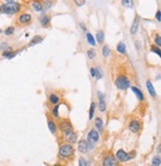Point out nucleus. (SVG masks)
Listing matches in <instances>:
<instances>
[{"mask_svg":"<svg viewBox=\"0 0 161 166\" xmlns=\"http://www.w3.org/2000/svg\"><path fill=\"white\" fill-rule=\"evenodd\" d=\"M75 157V147L73 144L64 143L60 144L58 151V158L61 160V162H70Z\"/></svg>","mask_w":161,"mask_h":166,"instance_id":"f257e3e1","label":"nucleus"},{"mask_svg":"<svg viewBox=\"0 0 161 166\" xmlns=\"http://www.w3.org/2000/svg\"><path fill=\"white\" fill-rule=\"evenodd\" d=\"M22 10V5L18 2H6L0 5V13L3 14H16Z\"/></svg>","mask_w":161,"mask_h":166,"instance_id":"f03ea898","label":"nucleus"},{"mask_svg":"<svg viewBox=\"0 0 161 166\" xmlns=\"http://www.w3.org/2000/svg\"><path fill=\"white\" fill-rule=\"evenodd\" d=\"M100 166H122V163L118 161L114 153L112 151H106L103 154L100 159Z\"/></svg>","mask_w":161,"mask_h":166,"instance_id":"7ed1b4c3","label":"nucleus"},{"mask_svg":"<svg viewBox=\"0 0 161 166\" xmlns=\"http://www.w3.org/2000/svg\"><path fill=\"white\" fill-rule=\"evenodd\" d=\"M114 86L120 91H126L131 87V81L125 74H118L114 79Z\"/></svg>","mask_w":161,"mask_h":166,"instance_id":"20e7f679","label":"nucleus"},{"mask_svg":"<svg viewBox=\"0 0 161 166\" xmlns=\"http://www.w3.org/2000/svg\"><path fill=\"white\" fill-rule=\"evenodd\" d=\"M57 122V127L58 130L61 131V133H64L69 130H74V126L72 124L71 120L68 117H60Z\"/></svg>","mask_w":161,"mask_h":166,"instance_id":"39448f33","label":"nucleus"},{"mask_svg":"<svg viewBox=\"0 0 161 166\" xmlns=\"http://www.w3.org/2000/svg\"><path fill=\"white\" fill-rule=\"evenodd\" d=\"M141 126H142V121L139 117H132L128 120L127 127L129 129V131H131L132 133H138L141 130Z\"/></svg>","mask_w":161,"mask_h":166,"instance_id":"423d86ee","label":"nucleus"},{"mask_svg":"<svg viewBox=\"0 0 161 166\" xmlns=\"http://www.w3.org/2000/svg\"><path fill=\"white\" fill-rule=\"evenodd\" d=\"M135 151H131V152H126V151H124L123 149H119L116 151V153L114 154L115 157L117 158V160L120 163H124V162H127L129 161L133 158L134 156H135Z\"/></svg>","mask_w":161,"mask_h":166,"instance_id":"0eeeda50","label":"nucleus"},{"mask_svg":"<svg viewBox=\"0 0 161 166\" xmlns=\"http://www.w3.org/2000/svg\"><path fill=\"white\" fill-rule=\"evenodd\" d=\"M62 137L67 143L75 144L78 141V133L75 130H69V131L62 133Z\"/></svg>","mask_w":161,"mask_h":166,"instance_id":"6e6552de","label":"nucleus"},{"mask_svg":"<svg viewBox=\"0 0 161 166\" xmlns=\"http://www.w3.org/2000/svg\"><path fill=\"white\" fill-rule=\"evenodd\" d=\"M47 123H48V127H49L50 132L52 133L53 135H57V133H58L57 122H56V120L51 117V114L49 112H47Z\"/></svg>","mask_w":161,"mask_h":166,"instance_id":"1a4fd4ad","label":"nucleus"},{"mask_svg":"<svg viewBox=\"0 0 161 166\" xmlns=\"http://www.w3.org/2000/svg\"><path fill=\"white\" fill-rule=\"evenodd\" d=\"M17 22L19 25H28L32 22V15L30 13H22L18 16Z\"/></svg>","mask_w":161,"mask_h":166,"instance_id":"9d476101","label":"nucleus"},{"mask_svg":"<svg viewBox=\"0 0 161 166\" xmlns=\"http://www.w3.org/2000/svg\"><path fill=\"white\" fill-rule=\"evenodd\" d=\"M78 150H79V152L82 153V154L88 153L89 147H88V142H86V139L82 138L78 141Z\"/></svg>","mask_w":161,"mask_h":166,"instance_id":"9b49d317","label":"nucleus"},{"mask_svg":"<svg viewBox=\"0 0 161 166\" xmlns=\"http://www.w3.org/2000/svg\"><path fill=\"white\" fill-rule=\"evenodd\" d=\"M97 97H98V106H100V111L101 112H104L106 109V103L104 100V94L101 93L100 91H97Z\"/></svg>","mask_w":161,"mask_h":166,"instance_id":"f8f14e48","label":"nucleus"},{"mask_svg":"<svg viewBox=\"0 0 161 166\" xmlns=\"http://www.w3.org/2000/svg\"><path fill=\"white\" fill-rule=\"evenodd\" d=\"M88 140L92 141L94 143H97V142L100 140V134H98V131L95 130V128H92L88 133Z\"/></svg>","mask_w":161,"mask_h":166,"instance_id":"ddd939ff","label":"nucleus"},{"mask_svg":"<svg viewBox=\"0 0 161 166\" xmlns=\"http://www.w3.org/2000/svg\"><path fill=\"white\" fill-rule=\"evenodd\" d=\"M139 22H140V17L138 15H135L134 17L133 21H132V24H131V27H130V34L131 35H135L137 30H138V27H139Z\"/></svg>","mask_w":161,"mask_h":166,"instance_id":"4468645a","label":"nucleus"},{"mask_svg":"<svg viewBox=\"0 0 161 166\" xmlns=\"http://www.w3.org/2000/svg\"><path fill=\"white\" fill-rule=\"evenodd\" d=\"M130 89H131V91H133V94L136 96L137 100H138L139 102H144L145 97H144V94H143L141 90H139V89L137 88V87H135V86H131Z\"/></svg>","mask_w":161,"mask_h":166,"instance_id":"2eb2a0df","label":"nucleus"},{"mask_svg":"<svg viewBox=\"0 0 161 166\" xmlns=\"http://www.w3.org/2000/svg\"><path fill=\"white\" fill-rule=\"evenodd\" d=\"M39 22H40V24L43 26V27H48L51 23V16L48 15V14L43 13L40 16V18H39Z\"/></svg>","mask_w":161,"mask_h":166,"instance_id":"dca6fc26","label":"nucleus"},{"mask_svg":"<svg viewBox=\"0 0 161 166\" xmlns=\"http://www.w3.org/2000/svg\"><path fill=\"white\" fill-rule=\"evenodd\" d=\"M48 100H49V103L52 106H56L60 103V100H61V97H59V94H57L56 93H51L48 97Z\"/></svg>","mask_w":161,"mask_h":166,"instance_id":"f3484780","label":"nucleus"},{"mask_svg":"<svg viewBox=\"0 0 161 166\" xmlns=\"http://www.w3.org/2000/svg\"><path fill=\"white\" fill-rule=\"evenodd\" d=\"M146 88H147V91H148V94H150L151 97H156V91H155V88L153 87V84L151 83L150 80H147L146 81Z\"/></svg>","mask_w":161,"mask_h":166,"instance_id":"a211bd4d","label":"nucleus"},{"mask_svg":"<svg viewBox=\"0 0 161 166\" xmlns=\"http://www.w3.org/2000/svg\"><path fill=\"white\" fill-rule=\"evenodd\" d=\"M60 108H61V105H60V103H58V105H56V106H53V108L51 109L50 114H51V117H52L55 120H58L59 118H60V114H59Z\"/></svg>","mask_w":161,"mask_h":166,"instance_id":"6ab92c4d","label":"nucleus"},{"mask_svg":"<svg viewBox=\"0 0 161 166\" xmlns=\"http://www.w3.org/2000/svg\"><path fill=\"white\" fill-rule=\"evenodd\" d=\"M32 7L33 9L35 11H37V12H41V11H43V4L41 3L39 0H34V1L32 2Z\"/></svg>","mask_w":161,"mask_h":166,"instance_id":"aec40b11","label":"nucleus"},{"mask_svg":"<svg viewBox=\"0 0 161 166\" xmlns=\"http://www.w3.org/2000/svg\"><path fill=\"white\" fill-rule=\"evenodd\" d=\"M95 127L97 128V131L100 132L103 131V121L101 120V117H95Z\"/></svg>","mask_w":161,"mask_h":166,"instance_id":"412c9836","label":"nucleus"},{"mask_svg":"<svg viewBox=\"0 0 161 166\" xmlns=\"http://www.w3.org/2000/svg\"><path fill=\"white\" fill-rule=\"evenodd\" d=\"M116 51H117L119 54L125 55V53H126V46H125V43L119 42L117 44V46H116Z\"/></svg>","mask_w":161,"mask_h":166,"instance_id":"4be33fe9","label":"nucleus"},{"mask_svg":"<svg viewBox=\"0 0 161 166\" xmlns=\"http://www.w3.org/2000/svg\"><path fill=\"white\" fill-rule=\"evenodd\" d=\"M95 41L98 43V44H103V40H104V33L103 30H98L97 32V34H95Z\"/></svg>","mask_w":161,"mask_h":166,"instance_id":"5701e85b","label":"nucleus"},{"mask_svg":"<svg viewBox=\"0 0 161 166\" xmlns=\"http://www.w3.org/2000/svg\"><path fill=\"white\" fill-rule=\"evenodd\" d=\"M121 4L124 8H127V9H132L134 6L133 0H121Z\"/></svg>","mask_w":161,"mask_h":166,"instance_id":"b1692460","label":"nucleus"},{"mask_svg":"<svg viewBox=\"0 0 161 166\" xmlns=\"http://www.w3.org/2000/svg\"><path fill=\"white\" fill-rule=\"evenodd\" d=\"M42 41H43V37H41V36H39V35H37V36H35L31 41H30V43H29L28 46L31 47V46L37 45V44H40Z\"/></svg>","mask_w":161,"mask_h":166,"instance_id":"393cba45","label":"nucleus"},{"mask_svg":"<svg viewBox=\"0 0 161 166\" xmlns=\"http://www.w3.org/2000/svg\"><path fill=\"white\" fill-rule=\"evenodd\" d=\"M86 41H88V43H89L91 46L95 47V45H97V44H95V37L92 36V35L91 33H89V32H86Z\"/></svg>","mask_w":161,"mask_h":166,"instance_id":"a878e982","label":"nucleus"},{"mask_svg":"<svg viewBox=\"0 0 161 166\" xmlns=\"http://www.w3.org/2000/svg\"><path fill=\"white\" fill-rule=\"evenodd\" d=\"M95 111V102H92L91 108H89V120H92V117H94Z\"/></svg>","mask_w":161,"mask_h":166,"instance_id":"bb28decb","label":"nucleus"},{"mask_svg":"<svg viewBox=\"0 0 161 166\" xmlns=\"http://www.w3.org/2000/svg\"><path fill=\"white\" fill-rule=\"evenodd\" d=\"M101 54H103V57H109L110 55V48L109 47V45H104L101 49Z\"/></svg>","mask_w":161,"mask_h":166,"instance_id":"cd10ccee","label":"nucleus"},{"mask_svg":"<svg viewBox=\"0 0 161 166\" xmlns=\"http://www.w3.org/2000/svg\"><path fill=\"white\" fill-rule=\"evenodd\" d=\"M161 164V159H160V156L157 155V156H154L153 158H152V161H151V166H160Z\"/></svg>","mask_w":161,"mask_h":166,"instance_id":"c85d7f7f","label":"nucleus"},{"mask_svg":"<svg viewBox=\"0 0 161 166\" xmlns=\"http://www.w3.org/2000/svg\"><path fill=\"white\" fill-rule=\"evenodd\" d=\"M86 55H88V58L89 60H94L95 58V56H97V52H95V49H89L88 50V52H86Z\"/></svg>","mask_w":161,"mask_h":166,"instance_id":"c756f323","label":"nucleus"},{"mask_svg":"<svg viewBox=\"0 0 161 166\" xmlns=\"http://www.w3.org/2000/svg\"><path fill=\"white\" fill-rule=\"evenodd\" d=\"M95 78L97 80L103 79V71L100 69V67H95Z\"/></svg>","mask_w":161,"mask_h":166,"instance_id":"7c9ffc66","label":"nucleus"},{"mask_svg":"<svg viewBox=\"0 0 161 166\" xmlns=\"http://www.w3.org/2000/svg\"><path fill=\"white\" fill-rule=\"evenodd\" d=\"M150 51L152 53H154V54H156L158 57H161V51H160V48H158L157 46H155V45H152L150 47Z\"/></svg>","mask_w":161,"mask_h":166,"instance_id":"2f4dec72","label":"nucleus"},{"mask_svg":"<svg viewBox=\"0 0 161 166\" xmlns=\"http://www.w3.org/2000/svg\"><path fill=\"white\" fill-rule=\"evenodd\" d=\"M154 45L157 46L158 48H160L161 47V37L159 34H156L154 37Z\"/></svg>","mask_w":161,"mask_h":166,"instance_id":"473e14b6","label":"nucleus"},{"mask_svg":"<svg viewBox=\"0 0 161 166\" xmlns=\"http://www.w3.org/2000/svg\"><path fill=\"white\" fill-rule=\"evenodd\" d=\"M15 32V28L13 27V26H10V27L6 28L4 30V34L6 35V36H10V35H12Z\"/></svg>","mask_w":161,"mask_h":166,"instance_id":"72a5a7b5","label":"nucleus"},{"mask_svg":"<svg viewBox=\"0 0 161 166\" xmlns=\"http://www.w3.org/2000/svg\"><path fill=\"white\" fill-rule=\"evenodd\" d=\"M12 52H13V50H12V48H10V47H8L7 49L3 51L2 56H3V57H5V58H8L9 56L11 55V53H12Z\"/></svg>","mask_w":161,"mask_h":166,"instance_id":"f704fd0d","label":"nucleus"},{"mask_svg":"<svg viewBox=\"0 0 161 166\" xmlns=\"http://www.w3.org/2000/svg\"><path fill=\"white\" fill-rule=\"evenodd\" d=\"M53 5V2L52 0H45L44 4H43V9H49V8Z\"/></svg>","mask_w":161,"mask_h":166,"instance_id":"c9c22d12","label":"nucleus"},{"mask_svg":"<svg viewBox=\"0 0 161 166\" xmlns=\"http://www.w3.org/2000/svg\"><path fill=\"white\" fill-rule=\"evenodd\" d=\"M88 160L85 159L83 157H80L79 158V166H88Z\"/></svg>","mask_w":161,"mask_h":166,"instance_id":"e433bc0d","label":"nucleus"},{"mask_svg":"<svg viewBox=\"0 0 161 166\" xmlns=\"http://www.w3.org/2000/svg\"><path fill=\"white\" fill-rule=\"evenodd\" d=\"M74 3L78 7H82L86 4V0H74Z\"/></svg>","mask_w":161,"mask_h":166,"instance_id":"4c0bfd02","label":"nucleus"},{"mask_svg":"<svg viewBox=\"0 0 161 166\" xmlns=\"http://www.w3.org/2000/svg\"><path fill=\"white\" fill-rule=\"evenodd\" d=\"M155 18H156V20L158 22L161 21V11L160 10H157L156 14H155Z\"/></svg>","mask_w":161,"mask_h":166,"instance_id":"58836bf2","label":"nucleus"},{"mask_svg":"<svg viewBox=\"0 0 161 166\" xmlns=\"http://www.w3.org/2000/svg\"><path fill=\"white\" fill-rule=\"evenodd\" d=\"M89 73H91L92 78H95V67H92L91 68V70H89Z\"/></svg>","mask_w":161,"mask_h":166,"instance_id":"ea45409f","label":"nucleus"},{"mask_svg":"<svg viewBox=\"0 0 161 166\" xmlns=\"http://www.w3.org/2000/svg\"><path fill=\"white\" fill-rule=\"evenodd\" d=\"M80 27H82V30L86 32V25H83V23H80Z\"/></svg>","mask_w":161,"mask_h":166,"instance_id":"a19ab883","label":"nucleus"},{"mask_svg":"<svg viewBox=\"0 0 161 166\" xmlns=\"http://www.w3.org/2000/svg\"><path fill=\"white\" fill-rule=\"evenodd\" d=\"M52 166H64V164H63L62 162H57L55 164H53Z\"/></svg>","mask_w":161,"mask_h":166,"instance_id":"79ce46f5","label":"nucleus"},{"mask_svg":"<svg viewBox=\"0 0 161 166\" xmlns=\"http://www.w3.org/2000/svg\"><path fill=\"white\" fill-rule=\"evenodd\" d=\"M6 2H16V0H5Z\"/></svg>","mask_w":161,"mask_h":166,"instance_id":"37998d69","label":"nucleus"},{"mask_svg":"<svg viewBox=\"0 0 161 166\" xmlns=\"http://www.w3.org/2000/svg\"><path fill=\"white\" fill-rule=\"evenodd\" d=\"M0 33H2V30H0Z\"/></svg>","mask_w":161,"mask_h":166,"instance_id":"c03bdc74","label":"nucleus"}]
</instances>
